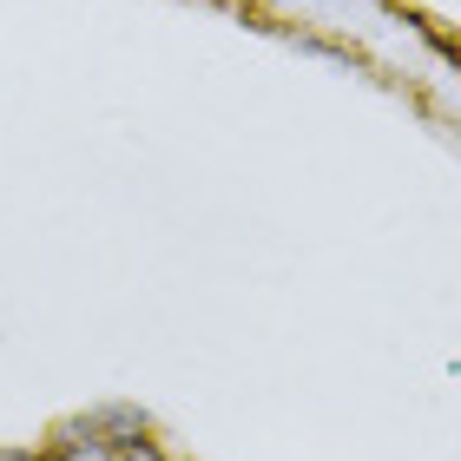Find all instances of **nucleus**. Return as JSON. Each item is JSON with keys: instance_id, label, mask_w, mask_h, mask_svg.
<instances>
[{"instance_id": "obj_1", "label": "nucleus", "mask_w": 461, "mask_h": 461, "mask_svg": "<svg viewBox=\"0 0 461 461\" xmlns=\"http://www.w3.org/2000/svg\"><path fill=\"white\" fill-rule=\"evenodd\" d=\"M47 461H172V455L152 442V422L139 409L106 402V409L67 415L47 435Z\"/></svg>"}, {"instance_id": "obj_2", "label": "nucleus", "mask_w": 461, "mask_h": 461, "mask_svg": "<svg viewBox=\"0 0 461 461\" xmlns=\"http://www.w3.org/2000/svg\"><path fill=\"white\" fill-rule=\"evenodd\" d=\"M0 461H47V448H0Z\"/></svg>"}]
</instances>
